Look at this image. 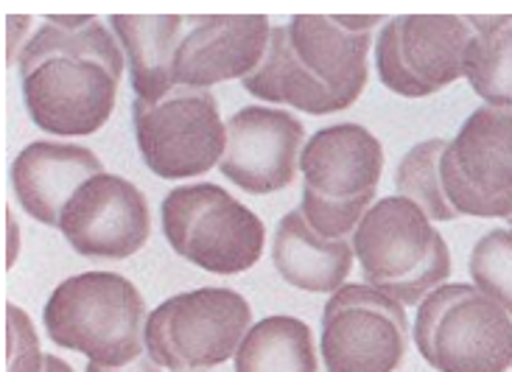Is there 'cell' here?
<instances>
[{
	"label": "cell",
	"instance_id": "cell-8",
	"mask_svg": "<svg viewBox=\"0 0 512 372\" xmlns=\"http://www.w3.org/2000/svg\"><path fill=\"white\" fill-rule=\"evenodd\" d=\"M250 328L252 308L238 291H185L149 314L146 353L171 372H208L236 356Z\"/></svg>",
	"mask_w": 512,
	"mask_h": 372
},
{
	"label": "cell",
	"instance_id": "cell-21",
	"mask_svg": "<svg viewBox=\"0 0 512 372\" xmlns=\"http://www.w3.org/2000/svg\"><path fill=\"white\" fill-rule=\"evenodd\" d=\"M448 140L431 138L417 143L415 149L401 160L395 171V188L403 199L415 202L429 221H454L459 213L451 207L443 191V177H440V157H443Z\"/></svg>",
	"mask_w": 512,
	"mask_h": 372
},
{
	"label": "cell",
	"instance_id": "cell-12",
	"mask_svg": "<svg viewBox=\"0 0 512 372\" xmlns=\"http://www.w3.org/2000/svg\"><path fill=\"white\" fill-rule=\"evenodd\" d=\"M471 37V23L457 14L395 17L378 34V79L398 96H434L465 76V51Z\"/></svg>",
	"mask_w": 512,
	"mask_h": 372
},
{
	"label": "cell",
	"instance_id": "cell-3",
	"mask_svg": "<svg viewBox=\"0 0 512 372\" xmlns=\"http://www.w3.org/2000/svg\"><path fill=\"white\" fill-rule=\"evenodd\" d=\"M42 319L54 345L104 367H126L146 353V303L135 283L112 272L59 283Z\"/></svg>",
	"mask_w": 512,
	"mask_h": 372
},
{
	"label": "cell",
	"instance_id": "cell-24",
	"mask_svg": "<svg viewBox=\"0 0 512 372\" xmlns=\"http://www.w3.org/2000/svg\"><path fill=\"white\" fill-rule=\"evenodd\" d=\"M87 372H160V367L154 364L149 353H143V356H138V359L132 361V364H126V367H104V364L90 361Z\"/></svg>",
	"mask_w": 512,
	"mask_h": 372
},
{
	"label": "cell",
	"instance_id": "cell-22",
	"mask_svg": "<svg viewBox=\"0 0 512 372\" xmlns=\"http://www.w3.org/2000/svg\"><path fill=\"white\" fill-rule=\"evenodd\" d=\"M476 289L512 314V230H490L471 252Z\"/></svg>",
	"mask_w": 512,
	"mask_h": 372
},
{
	"label": "cell",
	"instance_id": "cell-6",
	"mask_svg": "<svg viewBox=\"0 0 512 372\" xmlns=\"http://www.w3.org/2000/svg\"><path fill=\"white\" fill-rule=\"evenodd\" d=\"M415 345L437 372H507L512 317L476 286L443 283L417 308Z\"/></svg>",
	"mask_w": 512,
	"mask_h": 372
},
{
	"label": "cell",
	"instance_id": "cell-15",
	"mask_svg": "<svg viewBox=\"0 0 512 372\" xmlns=\"http://www.w3.org/2000/svg\"><path fill=\"white\" fill-rule=\"evenodd\" d=\"M303 140V124L291 112L244 107L227 121L222 174L255 196L283 191L297 177V154L303 152Z\"/></svg>",
	"mask_w": 512,
	"mask_h": 372
},
{
	"label": "cell",
	"instance_id": "cell-5",
	"mask_svg": "<svg viewBox=\"0 0 512 372\" xmlns=\"http://www.w3.org/2000/svg\"><path fill=\"white\" fill-rule=\"evenodd\" d=\"M305 221L325 238H347L370 210L384 171V146L359 124L319 129L300 154Z\"/></svg>",
	"mask_w": 512,
	"mask_h": 372
},
{
	"label": "cell",
	"instance_id": "cell-18",
	"mask_svg": "<svg viewBox=\"0 0 512 372\" xmlns=\"http://www.w3.org/2000/svg\"><path fill=\"white\" fill-rule=\"evenodd\" d=\"M180 14H112L110 26L124 45L138 101H160L174 84V59L182 34Z\"/></svg>",
	"mask_w": 512,
	"mask_h": 372
},
{
	"label": "cell",
	"instance_id": "cell-14",
	"mask_svg": "<svg viewBox=\"0 0 512 372\" xmlns=\"http://www.w3.org/2000/svg\"><path fill=\"white\" fill-rule=\"evenodd\" d=\"M272 26L263 14H188L174 59V84L208 90L247 79L261 65Z\"/></svg>",
	"mask_w": 512,
	"mask_h": 372
},
{
	"label": "cell",
	"instance_id": "cell-2",
	"mask_svg": "<svg viewBox=\"0 0 512 372\" xmlns=\"http://www.w3.org/2000/svg\"><path fill=\"white\" fill-rule=\"evenodd\" d=\"M381 14H297L275 26L261 65L244 90L269 104H289L308 115L353 107L367 87V51Z\"/></svg>",
	"mask_w": 512,
	"mask_h": 372
},
{
	"label": "cell",
	"instance_id": "cell-1",
	"mask_svg": "<svg viewBox=\"0 0 512 372\" xmlns=\"http://www.w3.org/2000/svg\"><path fill=\"white\" fill-rule=\"evenodd\" d=\"M121 73L124 54L96 17L51 14L20 51L28 115L62 138L93 135L110 121Z\"/></svg>",
	"mask_w": 512,
	"mask_h": 372
},
{
	"label": "cell",
	"instance_id": "cell-17",
	"mask_svg": "<svg viewBox=\"0 0 512 372\" xmlns=\"http://www.w3.org/2000/svg\"><path fill=\"white\" fill-rule=\"evenodd\" d=\"M272 261L280 277L294 289L311 294H333L342 289L353 266V244L345 238H325L303 210H291L277 224L272 238Z\"/></svg>",
	"mask_w": 512,
	"mask_h": 372
},
{
	"label": "cell",
	"instance_id": "cell-7",
	"mask_svg": "<svg viewBox=\"0 0 512 372\" xmlns=\"http://www.w3.org/2000/svg\"><path fill=\"white\" fill-rule=\"evenodd\" d=\"M168 247L213 275H241L261 261L263 221L213 182L174 188L160 207Z\"/></svg>",
	"mask_w": 512,
	"mask_h": 372
},
{
	"label": "cell",
	"instance_id": "cell-19",
	"mask_svg": "<svg viewBox=\"0 0 512 372\" xmlns=\"http://www.w3.org/2000/svg\"><path fill=\"white\" fill-rule=\"evenodd\" d=\"M236 372H317V350L303 319L266 317L236 350Z\"/></svg>",
	"mask_w": 512,
	"mask_h": 372
},
{
	"label": "cell",
	"instance_id": "cell-10",
	"mask_svg": "<svg viewBox=\"0 0 512 372\" xmlns=\"http://www.w3.org/2000/svg\"><path fill=\"white\" fill-rule=\"evenodd\" d=\"M443 191L459 216H512V107H479L440 157Z\"/></svg>",
	"mask_w": 512,
	"mask_h": 372
},
{
	"label": "cell",
	"instance_id": "cell-4",
	"mask_svg": "<svg viewBox=\"0 0 512 372\" xmlns=\"http://www.w3.org/2000/svg\"><path fill=\"white\" fill-rule=\"evenodd\" d=\"M364 283L401 305H417L451 277V252L429 216L403 196L373 205L353 233Z\"/></svg>",
	"mask_w": 512,
	"mask_h": 372
},
{
	"label": "cell",
	"instance_id": "cell-13",
	"mask_svg": "<svg viewBox=\"0 0 512 372\" xmlns=\"http://www.w3.org/2000/svg\"><path fill=\"white\" fill-rule=\"evenodd\" d=\"M59 230L84 258L126 261L152 235L149 202L129 180L101 171L70 199Z\"/></svg>",
	"mask_w": 512,
	"mask_h": 372
},
{
	"label": "cell",
	"instance_id": "cell-11",
	"mask_svg": "<svg viewBox=\"0 0 512 372\" xmlns=\"http://www.w3.org/2000/svg\"><path fill=\"white\" fill-rule=\"evenodd\" d=\"M406 347V311L384 291L350 283L325 303L319 350L328 372H395Z\"/></svg>",
	"mask_w": 512,
	"mask_h": 372
},
{
	"label": "cell",
	"instance_id": "cell-26",
	"mask_svg": "<svg viewBox=\"0 0 512 372\" xmlns=\"http://www.w3.org/2000/svg\"><path fill=\"white\" fill-rule=\"evenodd\" d=\"M510 224H512V216H510Z\"/></svg>",
	"mask_w": 512,
	"mask_h": 372
},
{
	"label": "cell",
	"instance_id": "cell-25",
	"mask_svg": "<svg viewBox=\"0 0 512 372\" xmlns=\"http://www.w3.org/2000/svg\"><path fill=\"white\" fill-rule=\"evenodd\" d=\"M42 372H73L68 361H62L59 356H45V367Z\"/></svg>",
	"mask_w": 512,
	"mask_h": 372
},
{
	"label": "cell",
	"instance_id": "cell-9",
	"mask_svg": "<svg viewBox=\"0 0 512 372\" xmlns=\"http://www.w3.org/2000/svg\"><path fill=\"white\" fill-rule=\"evenodd\" d=\"M135 135L138 149L157 177L188 180L222 163L227 149V124L208 90L174 87L160 101L135 98Z\"/></svg>",
	"mask_w": 512,
	"mask_h": 372
},
{
	"label": "cell",
	"instance_id": "cell-23",
	"mask_svg": "<svg viewBox=\"0 0 512 372\" xmlns=\"http://www.w3.org/2000/svg\"><path fill=\"white\" fill-rule=\"evenodd\" d=\"M45 356L40 353L37 331L26 311L6 305V372H42Z\"/></svg>",
	"mask_w": 512,
	"mask_h": 372
},
{
	"label": "cell",
	"instance_id": "cell-20",
	"mask_svg": "<svg viewBox=\"0 0 512 372\" xmlns=\"http://www.w3.org/2000/svg\"><path fill=\"white\" fill-rule=\"evenodd\" d=\"M473 37L465 51V76L490 107H512V17H465Z\"/></svg>",
	"mask_w": 512,
	"mask_h": 372
},
{
	"label": "cell",
	"instance_id": "cell-16",
	"mask_svg": "<svg viewBox=\"0 0 512 372\" xmlns=\"http://www.w3.org/2000/svg\"><path fill=\"white\" fill-rule=\"evenodd\" d=\"M101 171V160L84 146L37 140L17 154L12 185L17 202L31 219L59 227L70 199L84 182Z\"/></svg>",
	"mask_w": 512,
	"mask_h": 372
}]
</instances>
